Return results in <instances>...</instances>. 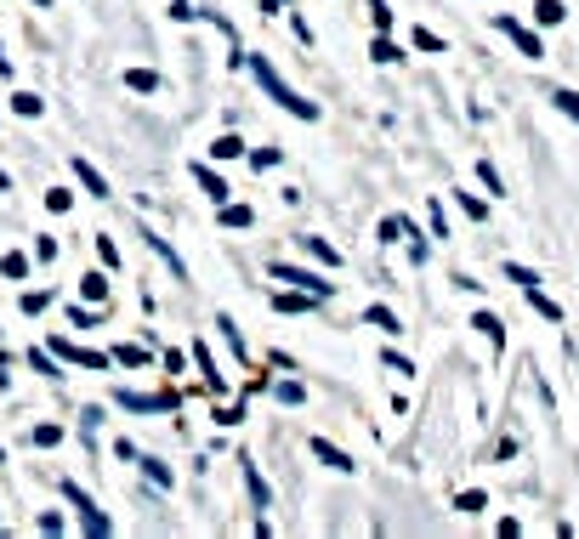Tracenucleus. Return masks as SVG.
I'll return each instance as SVG.
<instances>
[{"label": "nucleus", "instance_id": "obj_1", "mask_svg": "<svg viewBox=\"0 0 579 539\" xmlns=\"http://www.w3.org/2000/svg\"><path fill=\"white\" fill-rule=\"evenodd\" d=\"M250 69H256V80H262V91L273 97V103H284L290 114H296V120H318V103H307L301 91H290V86H284V80H279V69H273L267 57H250Z\"/></svg>", "mask_w": 579, "mask_h": 539}, {"label": "nucleus", "instance_id": "obj_2", "mask_svg": "<svg viewBox=\"0 0 579 539\" xmlns=\"http://www.w3.org/2000/svg\"><path fill=\"white\" fill-rule=\"evenodd\" d=\"M63 500H69L74 511H80V528H86L91 539H108V517L86 500V488H80V483H63Z\"/></svg>", "mask_w": 579, "mask_h": 539}, {"label": "nucleus", "instance_id": "obj_3", "mask_svg": "<svg viewBox=\"0 0 579 539\" xmlns=\"http://www.w3.org/2000/svg\"><path fill=\"white\" fill-rule=\"evenodd\" d=\"M120 403L125 409H137V415H165V409H176L182 398H176V392H131V386H125Z\"/></svg>", "mask_w": 579, "mask_h": 539}, {"label": "nucleus", "instance_id": "obj_4", "mask_svg": "<svg viewBox=\"0 0 579 539\" xmlns=\"http://www.w3.org/2000/svg\"><path fill=\"white\" fill-rule=\"evenodd\" d=\"M494 29H500V35H506L511 46H517V52H523V57H534V63H540V57H545L540 35H528V29H523V23H517V18H494Z\"/></svg>", "mask_w": 579, "mask_h": 539}, {"label": "nucleus", "instance_id": "obj_5", "mask_svg": "<svg viewBox=\"0 0 579 539\" xmlns=\"http://www.w3.org/2000/svg\"><path fill=\"white\" fill-rule=\"evenodd\" d=\"M52 352H57V358H69V364H86V369H108V352L74 347V341H63V335H57V341H52Z\"/></svg>", "mask_w": 579, "mask_h": 539}, {"label": "nucleus", "instance_id": "obj_6", "mask_svg": "<svg viewBox=\"0 0 579 539\" xmlns=\"http://www.w3.org/2000/svg\"><path fill=\"white\" fill-rule=\"evenodd\" d=\"M273 279H279V284H301V290H307V296H318V301L330 296V284H324V279H313V273H301V267H284V261L273 267Z\"/></svg>", "mask_w": 579, "mask_h": 539}, {"label": "nucleus", "instance_id": "obj_7", "mask_svg": "<svg viewBox=\"0 0 579 539\" xmlns=\"http://www.w3.org/2000/svg\"><path fill=\"white\" fill-rule=\"evenodd\" d=\"M313 454H318V460H324L330 471H352V460H347L341 449H335V443H324V437H313Z\"/></svg>", "mask_w": 579, "mask_h": 539}, {"label": "nucleus", "instance_id": "obj_8", "mask_svg": "<svg viewBox=\"0 0 579 539\" xmlns=\"http://www.w3.org/2000/svg\"><path fill=\"white\" fill-rule=\"evenodd\" d=\"M193 176H199V188L211 193L216 205H222V199H228V182H222V176H216V171H211V165H193Z\"/></svg>", "mask_w": 579, "mask_h": 539}, {"label": "nucleus", "instance_id": "obj_9", "mask_svg": "<svg viewBox=\"0 0 579 539\" xmlns=\"http://www.w3.org/2000/svg\"><path fill=\"white\" fill-rule=\"evenodd\" d=\"M74 176L86 182V193H91V199H108V182H103V176H97V171H91L86 159H74Z\"/></svg>", "mask_w": 579, "mask_h": 539}, {"label": "nucleus", "instance_id": "obj_10", "mask_svg": "<svg viewBox=\"0 0 579 539\" xmlns=\"http://www.w3.org/2000/svg\"><path fill=\"white\" fill-rule=\"evenodd\" d=\"M301 250H307V256H318L324 267H341V250H335L330 239H301Z\"/></svg>", "mask_w": 579, "mask_h": 539}, {"label": "nucleus", "instance_id": "obj_11", "mask_svg": "<svg viewBox=\"0 0 579 539\" xmlns=\"http://www.w3.org/2000/svg\"><path fill=\"white\" fill-rule=\"evenodd\" d=\"M472 330H483V335L494 341V347H506V324H500L494 313H477V318H472Z\"/></svg>", "mask_w": 579, "mask_h": 539}, {"label": "nucleus", "instance_id": "obj_12", "mask_svg": "<svg viewBox=\"0 0 579 539\" xmlns=\"http://www.w3.org/2000/svg\"><path fill=\"white\" fill-rule=\"evenodd\" d=\"M193 364H199V375H205V386H211V392H222V375H216L211 352H205V347H193Z\"/></svg>", "mask_w": 579, "mask_h": 539}, {"label": "nucleus", "instance_id": "obj_13", "mask_svg": "<svg viewBox=\"0 0 579 539\" xmlns=\"http://www.w3.org/2000/svg\"><path fill=\"white\" fill-rule=\"evenodd\" d=\"M245 483H250V500H256V505L267 511V483H262V471L250 466V460H245Z\"/></svg>", "mask_w": 579, "mask_h": 539}, {"label": "nucleus", "instance_id": "obj_14", "mask_svg": "<svg viewBox=\"0 0 579 539\" xmlns=\"http://www.w3.org/2000/svg\"><path fill=\"white\" fill-rule=\"evenodd\" d=\"M369 324H375V330H386V335H398V330H404V324H398V318H392V313H386V307H369Z\"/></svg>", "mask_w": 579, "mask_h": 539}, {"label": "nucleus", "instance_id": "obj_15", "mask_svg": "<svg viewBox=\"0 0 579 539\" xmlns=\"http://www.w3.org/2000/svg\"><path fill=\"white\" fill-rule=\"evenodd\" d=\"M211 154H216V159H239V154H245V142H239V137H216Z\"/></svg>", "mask_w": 579, "mask_h": 539}, {"label": "nucleus", "instance_id": "obj_16", "mask_svg": "<svg viewBox=\"0 0 579 539\" xmlns=\"http://www.w3.org/2000/svg\"><path fill=\"white\" fill-rule=\"evenodd\" d=\"M0 273H6V279H23V273H29V256H18V250L0 256Z\"/></svg>", "mask_w": 579, "mask_h": 539}, {"label": "nucleus", "instance_id": "obj_17", "mask_svg": "<svg viewBox=\"0 0 579 539\" xmlns=\"http://www.w3.org/2000/svg\"><path fill=\"white\" fill-rule=\"evenodd\" d=\"M534 12H540V23H562V18H568V6H562V0H540Z\"/></svg>", "mask_w": 579, "mask_h": 539}, {"label": "nucleus", "instance_id": "obj_18", "mask_svg": "<svg viewBox=\"0 0 579 539\" xmlns=\"http://www.w3.org/2000/svg\"><path fill=\"white\" fill-rule=\"evenodd\" d=\"M381 239H386V244L409 239V222H398V216H386V222H381Z\"/></svg>", "mask_w": 579, "mask_h": 539}, {"label": "nucleus", "instance_id": "obj_19", "mask_svg": "<svg viewBox=\"0 0 579 539\" xmlns=\"http://www.w3.org/2000/svg\"><path fill=\"white\" fill-rule=\"evenodd\" d=\"M313 301H318V296H279V301H273V307H279V313H307Z\"/></svg>", "mask_w": 579, "mask_h": 539}, {"label": "nucleus", "instance_id": "obj_20", "mask_svg": "<svg viewBox=\"0 0 579 539\" xmlns=\"http://www.w3.org/2000/svg\"><path fill=\"white\" fill-rule=\"evenodd\" d=\"M80 290H86V301H103L108 296V279H103V273H91V279H80Z\"/></svg>", "mask_w": 579, "mask_h": 539}, {"label": "nucleus", "instance_id": "obj_21", "mask_svg": "<svg viewBox=\"0 0 579 539\" xmlns=\"http://www.w3.org/2000/svg\"><path fill=\"white\" fill-rule=\"evenodd\" d=\"M369 57H375V63H398V57H404V52H398L392 40H375V46H369Z\"/></svg>", "mask_w": 579, "mask_h": 539}, {"label": "nucleus", "instance_id": "obj_22", "mask_svg": "<svg viewBox=\"0 0 579 539\" xmlns=\"http://www.w3.org/2000/svg\"><path fill=\"white\" fill-rule=\"evenodd\" d=\"M551 103H557L562 114H568V120H579V91H557V97H551Z\"/></svg>", "mask_w": 579, "mask_h": 539}, {"label": "nucleus", "instance_id": "obj_23", "mask_svg": "<svg viewBox=\"0 0 579 539\" xmlns=\"http://www.w3.org/2000/svg\"><path fill=\"white\" fill-rule=\"evenodd\" d=\"M12 108H18V114H40L46 103H40L35 91H18V97H12Z\"/></svg>", "mask_w": 579, "mask_h": 539}, {"label": "nucleus", "instance_id": "obj_24", "mask_svg": "<svg viewBox=\"0 0 579 539\" xmlns=\"http://www.w3.org/2000/svg\"><path fill=\"white\" fill-rule=\"evenodd\" d=\"M301 398H307V386L301 381H279V403H301Z\"/></svg>", "mask_w": 579, "mask_h": 539}, {"label": "nucleus", "instance_id": "obj_25", "mask_svg": "<svg viewBox=\"0 0 579 539\" xmlns=\"http://www.w3.org/2000/svg\"><path fill=\"white\" fill-rule=\"evenodd\" d=\"M483 505H489V500H483L477 488H466V494H460V500H455V511H483Z\"/></svg>", "mask_w": 579, "mask_h": 539}, {"label": "nucleus", "instance_id": "obj_26", "mask_svg": "<svg viewBox=\"0 0 579 539\" xmlns=\"http://www.w3.org/2000/svg\"><path fill=\"white\" fill-rule=\"evenodd\" d=\"M222 222H228V227H250V210L245 205H228V210H222Z\"/></svg>", "mask_w": 579, "mask_h": 539}, {"label": "nucleus", "instance_id": "obj_27", "mask_svg": "<svg viewBox=\"0 0 579 539\" xmlns=\"http://www.w3.org/2000/svg\"><path fill=\"white\" fill-rule=\"evenodd\" d=\"M46 301H52L46 290H29V296H23V313H46Z\"/></svg>", "mask_w": 579, "mask_h": 539}, {"label": "nucleus", "instance_id": "obj_28", "mask_svg": "<svg viewBox=\"0 0 579 539\" xmlns=\"http://www.w3.org/2000/svg\"><path fill=\"white\" fill-rule=\"evenodd\" d=\"M415 46H421V52H443V40L432 35V29H415Z\"/></svg>", "mask_w": 579, "mask_h": 539}, {"label": "nucleus", "instance_id": "obj_29", "mask_svg": "<svg viewBox=\"0 0 579 539\" xmlns=\"http://www.w3.org/2000/svg\"><path fill=\"white\" fill-rule=\"evenodd\" d=\"M114 358H120V364H131V369H137V364H148V352H142V347H120Z\"/></svg>", "mask_w": 579, "mask_h": 539}, {"label": "nucleus", "instance_id": "obj_30", "mask_svg": "<svg viewBox=\"0 0 579 539\" xmlns=\"http://www.w3.org/2000/svg\"><path fill=\"white\" fill-rule=\"evenodd\" d=\"M369 18H375V29H386V23H392V12H386V0H369Z\"/></svg>", "mask_w": 579, "mask_h": 539}, {"label": "nucleus", "instance_id": "obj_31", "mask_svg": "<svg viewBox=\"0 0 579 539\" xmlns=\"http://www.w3.org/2000/svg\"><path fill=\"white\" fill-rule=\"evenodd\" d=\"M46 205H52V210H69V205H74V193H63V188H52V193H46Z\"/></svg>", "mask_w": 579, "mask_h": 539}, {"label": "nucleus", "instance_id": "obj_32", "mask_svg": "<svg viewBox=\"0 0 579 539\" xmlns=\"http://www.w3.org/2000/svg\"><path fill=\"white\" fill-rule=\"evenodd\" d=\"M35 6H46V0H35Z\"/></svg>", "mask_w": 579, "mask_h": 539}]
</instances>
